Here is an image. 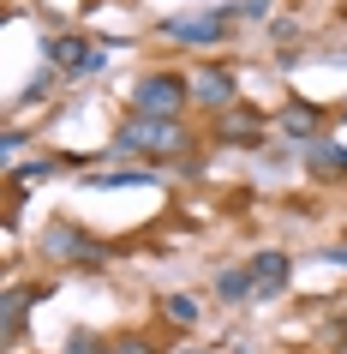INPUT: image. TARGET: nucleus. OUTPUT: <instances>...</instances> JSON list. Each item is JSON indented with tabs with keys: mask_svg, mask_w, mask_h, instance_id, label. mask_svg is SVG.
Instances as JSON below:
<instances>
[{
	"mask_svg": "<svg viewBox=\"0 0 347 354\" xmlns=\"http://www.w3.org/2000/svg\"><path fill=\"white\" fill-rule=\"evenodd\" d=\"M168 150H192L180 120H150V114H132L126 127L114 132L108 156H168Z\"/></svg>",
	"mask_w": 347,
	"mask_h": 354,
	"instance_id": "f257e3e1",
	"label": "nucleus"
},
{
	"mask_svg": "<svg viewBox=\"0 0 347 354\" xmlns=\"http://www.w3.org/2000/svg\"><path fill=\"white\" fill-rule=\"evenodd\" d=\"M186 102H192V73H144L132 84V114L150 120H180Z\"/></svg>",
	"mask_w": 347,
	"mask_h": 354,
	"instance_id": "f03ea898",
	"label": "nucleus"
},
{
	"mask_svg": "<svg viewBox=\"0 0 347 354\" xmlns=\"http://www.w3.org/2000/svg\"><path fill=\"white\" fill-rule=\"evenodd\" d=\"M228 6H216V12H174V19H162V37L168 42H192V48H216V42H228Z\"/></svg>",
	"mask_w": 347,
	"mask_h": 354,
	"instance_id": "7ed1b4c3",
	"label": "nucleus"
},
{
	"mask_svg": "<svg viewBox=\"0 0 347 354\" xmlns=\"http://www.w3.org/2000/svg\"><path fill=\"white\" fill-rule=\"evenodd\" d=\"M42 252L54 264H96L102 252H96V241H90V228H78V223H42Z\"/></svg>",
	"mask_w": 347,
	"mask_h": 354,
	"instance_id": "20e7f679",
	"label": "nucleus"
},
{
	"mask_svg": "<svg viewBox=\"0 0 347 354\" xmlns=\"http://www.w3.org/2000/svg\"><path fill=\"white\" fill-rule=\"evenodd\" d=\"M192 102H198V109H210V114L239 109V84H234V73H228V66H198V73H192Z\"/></svg>",
	"mask_w": 347,
	"mask_h": 354,
	"instance_id": "39448f33",
	"label": "nucleus"
},
{
	"mask_svg": "<svg viewBox=\"0 0 347 354\" xmlns=\"http://www.w3.org/2000/svg\"><path fill=\"white\" fill-rule=\"evenodd\" d=\"M48 60H54L60 73H72V78H90V73L108 66V55H102L90 37H54L48 42Z\"/></svg>",
	"mask_w": 347,
	"mask_h": 354,
	"instance_id": "423d86ee",
	"label": "nucleus"
},
{
	"mask_svg": "<svg viewBox=\"0 0 347 354\" xmlns=\"http://www.w3.org/2000/svg\"><path fill=\"white\" fill-rule=\"evenodd\" d=\"M252 295L257 300H275L281 288H288V277H293V259L281 252V246H264V252H252Z\"/></svg>",
	"mask_w": 347,
	"mask_h": 354,
	"instance_id": "0eeeda50",
	"label": "nucleus"
},
{
	"mask_svg": "<svg viewBox=\"0 0 347 354\" xmlns=\"http://www.w3.org/2000/svg\"><path fill=\"white\" fill-rule=\"evenodd\" d=\"M54 288H6V300H0V336L6 342H19L24 336V313L37 306V300H48Z\"/></svg>",
	"mask_w": 347,
	"mask_h": 354,
	"instance_id": "6e6552de",
	"label": "nucleus"
},
{
	"mask_svg": "<svg viewBox=\"0 0 347 354\" xmlns=\"http://www.w3.org/2000/svg\"><path fill=\"white\" fill-rule=\"evenodd\" d=\"M216 138H221V145L252 150L257 138H264V120H257V109H246V102H239V109H228V114H221V127H216Z\"/></svg>",
	"mask_w": 347,
	"mask_h": 354,
	"instance_id": "1a4fd4ad",
	"label": "nucleus"
},
{
	"mask_svg": "<svg viewBox=\"0 0 347 354\" xmlns=\"http://www.w3.org/2000/svg\"><path fill=\"white\" fill-rule=\"evenodd\" d=\"M306 168L317 174V180H335V174H347V150L329 145V138H311L306 145Z\"/></svg>",
	"mask_w": 347,
	"mask_h": 354,
	"instance_id": "9d476101",
	"label": "nucleus"
},
{
	"mask_svg": "<svg viewBox=\"0 0 347 354\" xmlns=\"http://www.w3.org/2000/svg\"><path fill=\"white\" fill-rule=\"evenodd\" d=\"M275 127H281V138H317V109H311V102H288V109L275 114Z\"/></svg>",
	"mask_w": 347,
	"mask_h": 354,
	"instance_id": "9b49d317",
	"label": "nucleus"
},
{
	"mask_svg": "<svg viewBox=\"0 0 347 354\" xmlns=\"http://www.w3.org/2000/svg\"><path fill=\"white\" fill-rule=\"evenodd\" d=\"M216 295L228 300V306H239V300H257V295H252V270H246V264H228V270L216 277Z\"/></svg>",
	"mask_w": 347,
	"mask_h": 354,
	"instance_id": "f8f14e48",
	"label": "nucleus"
},
{
	"mask_svg": "<svg viewBox=\"0 0 347 354\" xmlns=\"http://www.w3.org/2000/svg\"><path fill=\"white\" fill-rule=\"evenodd\" d=\"M90 187L114 192V187H156V174L150 168H120V174H90Z\"/></svg>",
	"mask_w": 347,
	"mask_h": 354,
	"instance_id": "ddd939ff",
	"label": "nucleus"
},
{
	"mask_svg": "<svg viewBox=\"0 0 347 354\" xmlns=\"http://www.w3.org/2000/svg\"><path fill=\"white\" fill-rule=\"evenodd\" d=\"M162 318H168V324H180V330H192V324H198V300H192V295H168L162 300Z\"/></svg>",
	"mask_w": 347,
	"mask_h": 354,
	"instance_id": "4468645a",
	"label": "nucleus"
},
{
	"mask_svg": "<svg viewBox=\"0 0 347 354\" xmlns=\"http://www.w3.org/2000/svg\"><path fill=\"white\" fill-rule=\"evenodd\" d=\"M60 174V162H24V168H12V187H37V180H54Z\"/></svg>",
	"mask_w": 347,
	"mask_h": 354,
	"instance_id": "2eb2a0df",
	"label": "nucleus"
},
{
	"mask_svg": "<svg viewBox=\"0 0 347 354\" xmlns=\"http://www.w3.org/2000/svg\"><path fill=\"white\" fill-rule=\"evenodd\" d=\"M66 354H114V348L96 330H72V336H66Z\"/></svg>",
	"mask_w": 347,
	"mask_h": 354,
	"instance_id": "dca6fc26",
	"label": "nucleus"
},
{
	"mask_svg": "<svg viewBox=\"0 0 347 354\" xmlns=\"http://www.w3.org/2000/svg\"><path fill=\"white\" fill-rule=\"evenodd\" d=\"M48 84H54V73H37L19 96H12V109H30V102H42V96H48Z\"/></svg>",
	"mask_w": 347,
	"mask_h": 354,
	"instance_id": "f3484780",
	"label": "nucleus"
},
{
	"mask_svg": "<svg viewBox=\"0 0 347 354\" xmlns=\"http://www.w3.org/2000/svg\"><path fill=\"white\" fill-rule=\"evenodd\" d=\"M228 12H239V19H264V12H270V0H239V6H228Z\"/></svg>",
	"mask_w": 347,
	"mask_h": 354,
	"instance_id": "a211bd4d",
	"label": "nucleus"
},
{
	"mask_svg": "<svg viewBox=\"0 0 347 354\" xmlns=\"http://www.w3.org/2000/svg\"><path fill=\"white\" fill-rule=\"evenodd\" d=\"M114 354H156L150 342H138V336H126V342H114Z\"/></svg>",
	"mask_w": 347,
	"mask_h": 354,
	"instance_id": "6ab92c4d",
	"label": "nucleus"
},
{
	"mask_svg": "<svg viewBox=\"0 0 347 354\" xmlns=\"http://www.w3.org/2000/svg\"><path fill=\"white\" fill-rule=\"evenodd\" d=\"M341 120H347V109H341Z\"/></svg>",
	"mask_w": 347,
	"mask_h": 354,
	"instance_id": "aec40b11",
	"label": "nucleus"
}]
</instances>
